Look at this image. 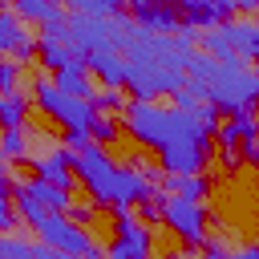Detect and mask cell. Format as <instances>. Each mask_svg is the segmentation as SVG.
<instances>
[{
    "mask_svg": "<svg viewBox=\"0 0 259 259\" xmlns=\"http://www.w3.org/2000/svg\"><path fill=\"white\" fill-rule=\"evenodd\" d=\"M227 259H259V247H255V243H243V247H235Z\"/></svg>",
    "mask_w": 259,
    "mask_h": 259,
    "instance_id": "e575fe53",
    "label": "cell"
},
{
    "mask_svg": "<svg viewBox=\"0 0 259 259\" xmlns=\"http://www.w3.org/2000/svg\"><path fill=\"white\" fill-rule=\"evenodd\" d=\"M77 53L65 45V40H49V36H36V61L49 69V73H57L61 65H69Z\"/></svg>",
    "mask_w": 259,
    "mask_h": 259,
    "instance_id": "7402d4cb",
    "label": "cell"
},
{
    "mask_svg": "<svg viewBox=\"0 0 259 259\" xmlns=\"http://www.w3.org/2000/svg\"><path fill=\"white\" fill-rule=\"evenodd\" d=\"M186 81L202 85L206 101L214 105L219 117H235V113H251L255 97H259V81L251 73V65H219L206 53H190L186 57Z\"/></svg>",
    "mask_w": 259,
    "mask_h": 259,
    "instance_id": "3957f363",
    "label": "cell"
},
{
    "mask_svg": "<svg viewBox=\"0 0 259 259\" xmlns=\"http://www.w3.org/2000/svg\"><path fill=\"white\" fill-rule=\"evenodd\" d=\"M28 154V130H0V158L20 162Z\"/></svg>",
    "mask_w": 259,
    "mask_h": 259,
    "instance_id": "cb8c5ba5",
    "label": "cell"
},
{
    "mask_svg": "<svg viewBox=\"0 0 259 259\" xmlns=\"http://www.w3.org/2000/svg\"><path fill=\"white\" fill-rule=\"evenodd\" d=\"M0 259H49V247L20 235H0Z\"/></svg>",
    "mask_w": 259,
    "mask_h": 259,
    "instance_id": "44dd1931",
    "label": "cell"
},
{
    "mask_svg": "<svg viewBox=\"0 0 259 259\" xmlns=\"http://www.w3.org/2000/svg\"><path fill=\"white\" fill-rule=\"evenodd\" d=\"M170 97H174V109H182V113H194L198 105H210L206 93H202V85H194V81H182Z\"/></svg>",
    "mask_w": 259,
    "mask_h": 259,
    "instance_id": "d4e9b609",
    "label": "cell"
},
{
    "mask_svg": "<svg viewBox=\"0 0 259 259\" xmlns=\"http://www.w3.org/2000/svg\"><path fill=\"white\" fill-rule=\"evenodd\" d=\"M166 259H194V255H186V251H166Z\"/></svg>",
    "mask_w": 259,
    "mask_h": 259,
    "instance_id": "8d00e7d4",
    "label": "cell"
},
{
    "mask_svg": "<svg viewBox=\"0 0 259 259\" xmlns=\"http://www.w3.org/2000/svg\"><path fill=\"white\" fill-rule=\"evenodd\" d=\"M65 45H69L77 57H89V53H97V49H117V28H113V16L69 12Z\"/></svg>",
    "mask_w": 259,
    "mask_h": 259,
    "instance_id": "52a82bcc",
    "label": "cell"
},
{
    "mask_svg": "<svg viewBox=\"0 0 259 259\" xmlns=\"http://www.w3.org/2000/svg\"><path fill=\"white\" fill-rule=\"evenodd\" d=\"M53 85H57L61 93H69V97H81V101H89V97L97 93V85H93V77H89V69H85L81 57H73L69 65H61V69L53 73Z\"/></svg>",
    "mask_w": 259,
    "mask_h": 259,
    "instance_id": "2e32d148",
    "label": "cell"
},
{
    "mask_svg": "<svg viewBox=\"0 0 259 259\" xmlns=\"http://www.w3.org/2000/svg\"><path fill=\"white\" fill-rule=\"evenodd\" d=\"M32 178H45V182L61 186L65 194H73V186H77V178H73V150L53 146V150L36 154L32 158Z\"/></svg>",
    "mask_w": 259,
    "mask_h": 259,
    "instance_id": "8fae6325",
    "label": "cell"
},
{
    "mask_svg": "<svg viewBox=\"0 0 259 259\" xmlns=\"http://www.w3.org/2000/svg\"><path fill=\"white\" fill-rule=\"evenodd\" d=\"M93 214H97V206H93V202H77V198H73L69 210H65V219H73L77 227H93Z\"/></svg>",
    "mask_w": 259,
    "mask_h": 259,
    "instance_id": "4dcf8cb0",
    "label": "cell"
},
{
    "mask_svg": "<svg viewBox=\"0 0 259 259\" xmlns=\"http://www.w3.org/2000/svg\"><path fill=\"white\" fill-rule=\"evenodd\" d=\"M113 170H117V162L109 158L105 146H93V142H89L85 150L73 154V178H77V186L89 194L93 206H109V202H113Z\"/></svg>",
    "mask_w": 259,
    "mask_h": 259,
    "instance_id": "5b68a950",
    "label": "cell"
},
{
    "mask_svg": "<svg viewBox=\"0 0 259 259\" xmlns=\"http://www.w3.org/2000/svg\"><path fill=\"white\" fill-rule=\"evenodd\" d=\"M109 227H113V239L105 247L109 259H154V235L130 206H113Z\"/></svg>",
    "mask_w": 259,
    "mask_h": 259,
    "instance_id": "8992f818",
    "label": "cell"
},
{
    "mask_svg": "<svg viewBox=\"0 0 259 259\" xmlns=\"http://www.w3.org/2000/svg\"><path fill=\"white\" fill-rule=\"evenodd\" d=\"M117 121L142 150L158 154L162 174H206L214 134H206L190 113L158 101H125Z\"/></svg>",
    "mask_w": 259,
    "mask_h": 259,
    "instance_id": "6da1fadb",
    "label": "cell"
},
{
    "mask_svg": "<svg viewBox=\"0 0 259 259\" xmlns=\"http://www.w3.org/2000/svg\"><path fill=\"white\" fill-rule=\"evenodd\" d=\"M198 251H202V259H227V255H231V247H227L223 239H210V235L202 239V247H198Z\"/></svg>",
    "mask_w": 259,
    "mask_h": 259,
    "instance_id": "d6a6232c",
    "label": "cell"
},
{
    "mask_svg": "<svg viewBox=\"0 0 259 259\" xmlns=\"http://www.w3.org/2000/svg\"><path fill=\"white\" fill-rule=\"evenodd\" d=\"M85 130H89V142H93V146H113V142L121 138V121H117L113 113H93Z\"/></svg>",
    "mask_w": 259,
    "mask_h": 259,
    "instance_id": "603a6c76",
    "label": "cell"
},
{
    "mask_svg": "<svg viewBox=\"0 0 259 259\" xmlns=\"http://www.w3.org/2000/svg\"><path fill=\"white\" fill-rule=\"evenodd\" d=\"M24 36H28V24H24L8 4H0V57H12V49H16Z\"/></svg>",
    "mask_w": 259,
    "mask_h": 259,
    "instance_id": "d6986e66",
    "label": "cell"
},
{
    "mask_svg": "<svg viewBox=\"0 0 259 259\" xmlns=\"http://www.w3.org/2000/svg\"><path fill=\"white\" fill-rule=\"evenodd\" d=\"M162 202H166V194H162V190H150V194L134 206V214H138L146 227H150V223H162Z\"/></svg>",
    "mask_w": 259,
    "mask_h": 259,
    "instance_id": "83f0119b",
    "label": "cell"
},
{
    "mask_svg": "<svg viewBox=\"0 0 259 259\" xmlns=\"http://www.w3.org/2000/svg\"><path fill=\"white\" fill-rule=\"evenodd\" d=\"M105 259H109V255H105Z\"/></svg>",
    "mask_w": 259,
    "mask_h": 259,
    "instance_id": "f35d334b",
    "label": "cell"
},
{
    "mask_svg": "<svg viewBox=\"0 0 259 259\" xmlns=\"http://www.w3.org/2000/svg\"><path fill=\"white\" fill-rule=\"evenodd\" d=\"M130 20H134L142 32H154V36H174V32L182 28L178 12H174L170 4H162V0H146V4L130 8Z\"/></svg>",
    "mask_w": 259,
    "mask_h": 259,
    "instance_id": "7c38bea8",
    "label": "cell"
},
{
    "mask_svg": "<svg viewBox=\"0 0 259 259\" xmlns=\"http://www.w3.org/2000/svg\"><path fill=\"white\" fill-rule=\"evenodd\" d=\"M162 223L170 227V235H178L190 251L202 247V239L210 235V214H206V202H186V198H166L162 202Z\"/></svg>",
    "mask_w": 259,
    "mask_h": 259,
    "instance_id": "9c48e42d",
    "label": "cell"
},
{
    "mask_svg": "<svg viewBox=\"0 0 259 259\" xmlns=\"http://www.w3.org/2000/svg\"><path fill=\"white\" fill-rule=\"evenodd\" d=\"M20 223H16V210H12V162L0 158V235H12Z\"/></svg>",
    "mask_w": 259,
    "mask_h": 259,
    "instance_id": "ffe728a7",
    "label": "cell"
},
{
    "mask_svg": "<svg viewBox=\"0 0 259 259\" xmlns=\"http://www.w3.org/2000/svg\"><path fill=\"white\" fill-rule=\"evenodd\" d=\"M130 97H125V89H109V85H101L93 97H89V105H93V113H121V105H125Z\"/></svg>",
    "mask_w": 259,
    "mask_h": 259,
    "instance_id": "484cf974",
    "label": "cell"
},
{
    "mask_svg": "<svg viewBox=\"0 0 259 259\" xmlns=\"http://www.w3.org/2000/svg\"><path fill=\"white\" fill-rule=\"evenodd\" d=\"M259 0H235V12H255Z\"/></svg>",
    "mask_w": 259,
    "mask_h": 259,
    "instance_id": "d590c367",
    "label": "cell"
},
{
    "mask_svg": "<svg viewBox=\"0 0 259 259\" xmlns=\"http://www.w3.org/2000/svg\"><path fill=\"white\" fill-rule=\"evenodd\" d=\"M20 81H24V65H16V61L0 57V93H12V89H20Z\"/></svg>",
    "mask_w": 259,
    "mask_h": 259,
    "instance_id": "f546056e",
    "label": "cell"
},
{
    "mask_svg": "<svg viewBox=\"0 0 259 259\" xmlns=\"http://www.w3.org/2000/svg\"><path fill=\"white\" fill-rule=\"evenodd\" d=\"M24 186H28V194H32L49 214H65L69 202H73V194H65L61 186H53V182H45V178H24Z\"/></svg>",
    "mask_w": 259,
    "mask_h": 259,
    "instance_id": "ac0fdd59",
    "label": "cell"
},
{
    "mask_svg": "<svg viewBox=\"0 0 259 259\" xmlns=\"http://www.w3.org/2000/svg\"><path fill=\"white\" fill-rule=\"evenodd\" d=\"M32 117V97H24L20 89L0 93V130H24Z\"/></svg>",
    "mask_w": 259,
    "mask_h": 259,
    "instance_id": "e0dca14e",
    "label": "cell"
},
{
    "mask_svg": "<svg viewBox=\"0 0 259 259\" xmlns=\"http://www.w3.org/2000/svg\"><path fill=\"white\" fill-rule=\"evenodd\" d=\"M81 61H85L89 77H97L101 85H109V89L125 85V57H121V49H97V53H89Z\"/></svg>",
    "mask_w": 259,
    "mask_h": 259,
    "instance_id": "5bb4252c",
    "label": "cell"
},
{
    "mask_svg": "<svg viewBox=\"0 0 259 259\" xmlns=\"http://www.w3.org/2000/svg\"><path fill=\"white\" fill-rule=\"evenodd\" d=\"M89 146V130H65V150H85Z\"/></svg>",
    "mask_w": 259,
    "mask_h": 259,
    "instance_id": "836d02e7",
    "label": "cell"
},
{
    "mask_svg": "<svg viewBox=\"0 0 259 259\" xmlns=\"http://www.w3.org/2000/svg\"><path fill=\"white\" fill-rule=\"evenodd\" d=\"M0 4H8V0H0Z\"/></svg>",
    "mask_w": 259,
    "mask_h": 259,
    "instance_id": "74e56055",
    "label": "cell"
},
{
    "mask_svg": "<svg viewBox=\"0 0 259 259\" xmlns=\"http://www.w3.org/2000/svg\"><path fill=\"white\" fill-rule=\"evenodd\" d=\"M158 190H166L170 198H186V202H206L214 182L206 174H162Z\"/></svg>",
    "mask_w": 259,
    "mask_h": 259,
    "instance_id": "9a60e30c",
    "label": "cell"
},
{
    "mask_svg": "<svg viewBox=\"0 0 259 259\" xmlns=\"http://www.w3.org/2000/svg\"><path fill=\"white\" fill-rule=\"evenodd\" d=\"M32 105H36L57 130H85L89 117H93V105H89V101L61 93V89L53 85V77H45V73L32 77Z\"/></svg>",
    "mask_w": 259,
    "mask_h": 259,
    "instance_id": "277c9868",
    "label": "cell"
},
{
    "mask_svg": "<svg viewBox=\"0 0 259 259\" xmlns=\"http://www.w3.org/2000/svg\"><path fill=\"white\" fill-rule=\"evenodd\" d=\"M8 8H12V12L24 20V24H28V20H32V24H40V20H45V16L57 8V0H12Z\"/></svg>",
    "mask_w": 259,
    "mask_h": 259,
    "instance_id": "4316f807",
    "label": "cell"
},
{
    "mask_svg": "<svg viewBox=\"0 0 259 259\" xmlns=\"http://www.w3.org/2000/svg\"><path fill=\"white\" fill-rule=\"evenodd\" d=\"M162 4H170L178 12L182 28H190V32L194 28H214V24L235 16V0H162Z\"/></svg>",
    "mask_w": 259,
    "mask_h": 259,
    "instance_id": "30bf717a",
    "label": "cell"
},
{
    "mask_svg": "<svg viewBox=\"0 0 259 259\" xmlns=\"http://www.w3.org/2000/svg\"><path fill=\"white\" fill-rule=\"evenodd\" d=\"M65 28H69V12L57 4V8L40 20V36H49V40H65Z\"/></svg>",
    "mask_w": 259,
    "mask_h": 259,
    "instance_id": "f1b7e54d",
    "label": "cell"
},
{
    "mask_svg": "<svg viewBox=\"0 0 259 259\" xmlns=\"http://www.w3.org/2000/svg\"><path fill=\"white\" fill-rule=\"evenodd\" d=\"M32 231H36V243H40V247L61 251V255H85V251L97 247L93 231H89V227H77V223L65 219V214H45Z\"/></svg>",
    "mask_w": 259,
    "mask_h": 259,
    "instance_id": "ba28073f",
    "label": "cell"
},
{
    "mask_svg": "<svg viewBox=\"0 0 259 259\" xmlns=\"http://www.w3.org/2000/svg\"><path fill=\"white\" fill-rule=\"evenodd\" d=\"M219 28H223V40L231 45V53H235L243 65H251L255 53H259V24H255L251 16H231V20H223Z\"/></svg>",
    "mask_w": 259,
    "mask_h": 259,
    "instance_id": "4fadbf2b",
    "label": "cell"
},
{
    "mask_svg": "<svg viewBox=\"0 0 259 259\" xmlns=\"http://www.w3.org/2000/svg\"><path fill=\"white\" fill-rule=\"evenodd\" d=\"M32 57H36V36L28 32V36H24V40H20L16 49H12V57H8V61H16V65H28Z\"/></svg>",
    "mask_w": 259,
    "mask_h": 259,
    "instance_id": "1f68e13d",
    "label": "cell"
},
{
    "mask_svg": "<svg viewBox=\"0 0 259 259\" xmlns=\"http://www.w3.org/2000/svg\"><path fill=\"white\" fill-rule=\"evenodd\" d=\"M194 53V32L178 28L174 36L138 32L121 45L125 57V85L134 101H154L158 93H174L186 81V57Z\"/></svg>",
    "mask_w": 259,
    "mask_h": 259,
    "instance_id": "7a4b0ae2",
    "label": "cell"
}]
</instances>
